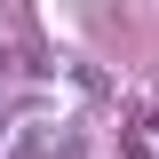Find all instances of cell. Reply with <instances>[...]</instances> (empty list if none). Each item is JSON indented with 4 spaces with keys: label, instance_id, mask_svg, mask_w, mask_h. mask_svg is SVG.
<instances>
[{
    "label": "cell",
    "instance_id": "6da1fadb",
    "mask_svg": "<svg viewBox=\"0 0 159 159\" xmlns=\"http://www.w3.org/2000/svg\"><path fill=\"white\" fill-rule=\"evenodd\" d=\"M64 80H72L80 96H103V88H111V80H103V72H88V64H72V72H64Z\"/></svg>",
    "mask_w": 159,
    "mask_h": 159
}]
</instances>
